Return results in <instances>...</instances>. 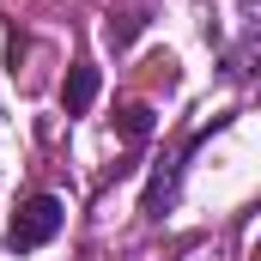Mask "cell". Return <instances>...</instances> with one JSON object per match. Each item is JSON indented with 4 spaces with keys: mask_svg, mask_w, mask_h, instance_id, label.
I'll return each mask as SVG.
<instances>
[{
    "mask_svg": "<svg viewBox=\"0 0 261 261\" xmlns=\"http://www.w3.org/2000/svg\"><path fill=\"white\" fill-rule=\"evenodd\" d=\"M146 134H152V110H146V103L122 110V140H146Z\"/></svg>",
    "mask_w": 261,
    "mask_h": 261,
    "instance_id": "277c9868",
    "label": "cell"
},
{
    "mask_svg": "<svg viewBox=\"0 0 261 261\" xmlns=\"http://www.w3.org/2000/svg\"><path fill=\"white\" fill-rule=\"evenodd\" d=\"M91 97H97V67H73L67 85H61V110H67V116H85Z\"/></svg>",
    "mask_w": 261,
    "mask_h": 261,
    "instance_id": "3957f363",
    "label": "cell"
},
{
    "mask_svg": "<svg viewBox=\"0 0 261 261\" xmlns=\"http://www.w3.org/2000/svg\"><path fill=\"white\" fill-rule=\"evenodd\" d=\"M67 225V206L61 195H31L18 213H12V225H6V249L12 255H31V249H43V243H55Z\"/></svg>",
    "mask_w": 261,
    "mask_h": 261,
    "instance_id": "6da1fadb",
    "label": "cell"
},
{
    "mask_svg": "<svg viewBox=\"0 0 261 261\" xmlns=\"http://www.w3.org/2000/svg\"><path fill=\"white\" fill-rule=\"evenodd\" d=\"M140 24H146V18H122V24H110V43H116V49L134 43V37H140Z\"/></svg>",
    "mask_w": 261,
    "mask_h": 261,
    "instance_id": "5b68a950",
    "label": "cell"
},
{
    "mask_svg": "<svg viewBox=\"0 0 261 261\" xmlns=\"http://www.w3.org/2000/svg\"><path fill=\"white\" fill-rule=\"evenodd\" d=\"M243 6H249V0H243Z\"/></svg>",
    "mask_w": 261,
    "mask_h": 261,
    "instance_id": "8992f818",
    "label": "cell"
},
{
    "mask_svg": "<svg viewBox=\"0 0 261 261\" xmlns=\"http://www.w3.org/2000/svg\"><path fill=\"white\" fill-rule=\"evenodd\" d=\"M195 146H200V140H189V146H182L170 164H158V170H152V182H146V213H152V219H158V213L176 200V176H182V164H189V152H195Z\"/></svg>",
    "mask_w": 261,
    "mask_h": 261,
    "instance_id": "7a4b0ae2",
    "label": "cell"
}]
</instances>
